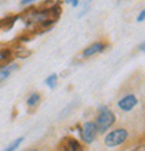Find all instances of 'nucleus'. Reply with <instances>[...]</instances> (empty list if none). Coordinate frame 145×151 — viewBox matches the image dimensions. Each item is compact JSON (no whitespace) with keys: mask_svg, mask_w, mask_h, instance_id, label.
Listing matches in <instances>:
<instances>
[{"mask_svg":"<svg viewBox=\"0 0 145 151\" xmlns=\"http://www.w3.org/2000/svg\"><path fill=\"white\" fill-rule=\"evenodd\" d=\"M39 100H41V95L38 94V93H33V94L29 95V98L27 100V105L29 107H34V106H36L37 104L39 102Z\"/></svg>","mask_w":145,"mask_h":151,"instance_id":"nucleus-7","label":"nucleus"},{"mask_svg":"<svg viewBox=\"0 0 145 151\" xmlns=\"http://www.w3.org/2000/svg\"><path fill=\"white\" fill-rule=\"evenodd\" d=\"M105 48H106V45L103 43L95 42V43H93L92 45H90L88 48H86L83 51V55H84V57H91L93 55H95V54H98V52H101L102 50H105Z\"/></svg>","mask_w":145,"mask_h":151,"instance_id":"nucleus-5","label":"nucleus"},{"mask_svg":"<svg viewBox=\"0 0 145 151\" xmlns=\"http://www.w3.org/2000/svg\"><path fill=\"white\" fill-rule=\"evenodd\" d=\"M17 68H18V64H15V63H13V64H11V65H7V66L0 68V81L7 79V78L11 76V73H12Z\"/></svg>","mask_w":145,"mask_h":151,"instance_id":"nucleus-6","label":"nucleus"},{"mask_svg":"<svg viewBox=\"0 0 145 151\" xmlns=\"http://www.w3.org/2000/svg\"><path fill=\"white\" fill-rule=\"evenodd\" d=\"M137 102H138V100H137V98H136L135 95L129 94V95H126L124 98H122V99L118 101L117 106H118L122 111H124V112H130V111L137 105Z\"/></svg>","mask_w":145,"mask_h":151,"instance_id":"nucleus-4","label":"nucleus"},{"mask_svg":"<svg viewBox=\"0 0 145 151\" xmlns=\"http://www.w3.org/2000/svg\"><path fill=\"white\" fill-rule=\"evenodd\" d=\"M139 49H141L142 51H144V42H142V43H141V45H139Z\"/></svg>","mask_w":145,"mask_h":151,"instance_id":"nucleus-13","label":"nucleus"},{"mask_svg":"<svg viewBox=\"0 0 145 151\" xmlns=\"http://www.w3.org/2000/svg\"><path fill=\"white\" fill-rule=\"evenodd\" d=\"M115 121V115L113 112H110L106 107L101 108V112L98 116V120L95 122L96 130L99 132H105L108 128L111 127V124Z\"/></svg>","mask_w":145,"mask_h":151,"instance_id":"nucleus-1","label":"nucleus"},{"mask_svg":"<svg viewBox=\"0 0 145 151\" xmlns=\"http://www.w3.org/2000/svg\"><path fill=\"white\" fill-rule=\"evenodd\" d=\"M128 138V132L126 129H116L114 132H109L105 138V144L109 148H114L117 147L120 144H122L123 142H126Z\"/></svg>","mask_w":145,"mask_h":151,"instance_id":"nucleus-2","label":"nucleus"},{"mask_svg":"<svg viewBox=\"0 0 145 151\" xmlns=\"http://www.w3.org/2000/svg\"><path fill=\"white\" fill-rule=\"evenodd\" d=\"M96 126H95V122H86L85 126H84V129H83V139L86 142V143H92L94 139H95V136H96Z\"/></svg>","mask_w":145,"mask_h":151,"instance_id":"nucleus-3","label":"nucleus"},{"mask_svg":"<svg viewBox=\"0 0 145 151\" xmlns=\"http://www.w3.org/2000/svg\"><path fill=\"white\" fill-rule=\"evenodd\" d=\"M144 15H145V11L143 9V11L139 13V15H138V18H137V21H138V22H143V21H144Z\"/></svg>","mask_w":145,"mask_h":151,"instance_id":"nucleus-11","label":"nucleus"},{"mask_svg":"<svg viewBox=\"0 0 145 151\" xmlns=\"http://www.w3.org/2000/svg\"><path fill=\"white\" fill-rule=\"evenodd\" d=\"M22 141H23V137L17 138L14 142H12V143H11V144H9V145H8V147H7V148H6L4 151H14V150H17V149H18V147L20 145V143H21Z\"/></svg>","mask_w":145,"mask_h":151,"instance_id":"nucleus-8","label":"nucleus"},{"mask_svg":"<svg viewBox=\"0 0 145 151\" xmlns=\"http://www.w3.org/2000/svg\"><path fill=\"white\" fill-rule=\"evenodd\" d=\"M8 55H9V51H0V62L6 59L8 57Z\"/></svg>","mask_w":145,"mask_h":151,"instance_id":"nucleus-10","label":"nucleus"},{"mask_svg":"<svg viewBox=\"0 0 145 151\" xmlns=\"http://www.w3.org/2000/svg\"><path fill=\"white\" fill-rule=\"evenodd\" d=\"M29 151H37L36 149H33V150H29Z\"/></svg>","mask_w":145,"mask_h":151,"instance_id":"nucleus-14","label":"nucleus"},{"mask_svg":"<svg viewBox=\"0 0 145 151\" xmlns=\"http://www.w3.org/2000/svg\"><path fill=\"white\" fill-rule=\"evenodd\" d=\"M57 79H58V77H57V75H51L49 76L47 79H45V84L50 87V88H54L55 86H56V84H57Z\"/></svg>","mask_w":145,"mask_h":151,"instance_id":"nucleus-9","label":"nucleus"},{"mask_svg":"<svg viewBox=\"0 0 145 151\" xmlns=\"http://www.w3.org/2000/svg\"><path fill=\"white\" fill-rule=\"evenodd\" d=\"M34 1H36V0H21V5L22 6H26V5H29V4L34 2Z\"/></svg>","mask_w":145,"mask_h":151,"instance_id":"nucleus-12","label":"nucleus"}]
</instances>
